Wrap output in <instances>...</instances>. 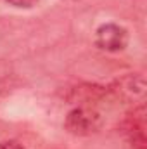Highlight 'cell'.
Returning a JSON list of instances; mask_svg holds the SVG:
<instances>
[{
    "instance_id": "obj_5",
    "label": "cell",
    "mask_w": 147,
    "mask_h": 149,
    "mask_svg": "<svg viewBox=\"0 0 147 149\" xmlns=\"http://www.w3.org/2000/svg\"><path fill=\"white\" fill-rule=\"evenodd\" d=\"M5 2L16 9H31L33 5H37L38 0H5Z\"/></svg>"
},
{
    "instance_id": "obj_2",
    "label": "cell",
    "mask_w": 147,
    "mask_h": 149,
    "mask_svg": "<svg viewBox=\"0 0 147 149\" xmlns=\"http://www.w3.org/2000/svg\"><path fill=\"white\" fill-rule=\"evenodd\" d=\"M128 30L118 23H104L95 30V45L104 52H121L128 47Z\"/></svg>"
},
{
    "instance_id": "obj_3",
    "label": "cell",
    "mask_w": 147,
    "mask_h": 149,
    "mask_svg": "<svg viewBox=\"0 0 147 149\" xmlns=\"http://www.w3.org/2000/svg\"><path fill=\"white\" fill-rule=\"evenodd\" d=\"M125 130L132 141L133 146L139 149H144L146 146V120H144V106L139 109H133V113L128 116L125 123Z\"/></svg>"
},
{
    "instance_id": "obj_6",
    "label": "cell",
    "mask_w": 147,
    "mask_h": 149,
    "mask_svg": "<svg viewBox=\"0 0 147 149\" xmlns=\"http://www.w3.org/2000/svg\"><path fill=\"white\" fill-rule=\"evenodd\" d=\"M0 149H26L21 142L17 141H2L0 142Z\"/></svg>"
},
{
    "instance_id": "obj_1",
    "label": "cell",
    "mask_w": 147,
    "mask_h": 149,
    "mask_svg": "<svg viewBox=\"0 0 147 149\" xmlns=\"http://www.w3.org/2000/svg\"><path fill=\"white\" fill-rule=\"evenodd\" d=\"M102 127V116L94 106L87 104H76L73 109L66 114L64 120V128L76 137H87Z\"/></svg>"
},
{
    "instance_id": "obj_4",
    "label": "cell",
    "mask_w": 147,
    "mask_h": 149,
    "mask_svg": "<svg viewBox=\"0 0 147 149\" xmlns=\"http://www.w3.org/2000/svg\"><path fill=\"white\" fill-rule=\"evenodd\" d=\"M112 90L118 95H121V97L135 101V99L144 97V94H146V81L139 74H128V76H123L118 81L116 88H112Z\"/></svg>"
}]
</instances>
